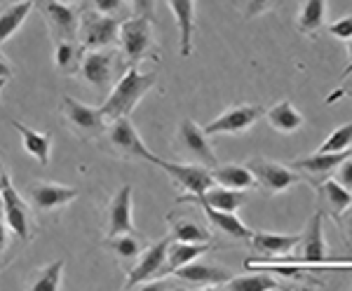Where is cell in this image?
<instances>
[{
    "label": "cell",
    "instance_id": "cell-1",
    "mask_svg": "<svg viewBox=\"0 0 352 291\" xmlns=\"http://www.w3.org/2000/svg\"><path fill=\"white\" fill-rule=\"evenodd\" d=\"M157 80V73H141L136 66H127V71L122 73V78L111 87V94L106 96V101L99 106L101 116L106 122L116 118H129L141 99L153 89Z\"/></svg>",
    "mask_w": 352,
    "mask_h": 291
},
{
    "label": "cell",
    "instance_id": "cell-2",
    "mask_svg": "<svg viewBox=\"0 0 352 291\" xmlns=\"http://www.w3.org/2000/svg\"><path fill=\"white\" fill-rule=\"evenodd\" d=\"M118 43L127 59V66H136L141 61H160V45H157L153 21L146 17H129L120 21L118 28Z\"/></svg>",
    "mask_w": 352,
    "mask_h": 291
},
{
    "label": "cell",
    "instance_id": "cell-3",
    "mask_svg": "<svg viewBox=\"0 0 352 291\" xmlns=\"http://www.w3.org/2000/svg\"><path fill=\"white\" fill-rule=\"evenodd\" d=\"M120 19L101 14L96 10H85L78 17V43L82 50H104L118 43Z\"/></svg>",
    "mask_w": 352,
    "mask_h": 291
},
{
    "label": "cell",
    "instance_id": "cell-4",
    "mask_svg": "<svg viewBox=\"0 0 352 291\" xmlns=\"http://www.w3.org/2000/svg\"><path fill=\"white\" fill-rule=\"evenodd\" d=\"M106 139L113 151L124 160H146V162L155 164L157 155L151 153V148L144 144L141 134L136 132V127L132 125L129 118H116L111 122H106Z\"/></svg>",
    "mask_w": 352,
    "mask_h": 291
},
{
    "label": "cell",
    "instance_id": "cell-5",
    "mask_svg": "<svg viewBox=\"0 0 352 291\" xmlns=\"http://www.w3.org/2000/svg\"><path fill=\"white\" fill-rule=\"evenodd\" d=\"M0 209H3V219H5V224H8L10 233H14L19 239L28 242V239L33 237L31 207H28V202L12 186V181H10L8 174L3 176V181H0Z\"/></svg>",
    "mask_w": 352,
    "mask_h": 291
},
{
    "label": "cell",
    "instance_id": "cell-6",
    "mask_svg": "<svg viewBox=\"0 0 352 291\" xmlns=\"http://www.w3.org/2000/svg\"><path fill=\"white\" fill-rule=\"evenodd\" d=\"M247 169L254 174L256 188H261L268 197L280 195V193H285V191H289V188H294L296 184L303 181V176H300L296 169L289 167V164L272 162V160H265V158L249 160Z\"/></svg>",
    "mask_w": 352,
    "mask_h": 291
},
{
    "label": "cell",
    "instance_id": "cell-7",
    "mask_svg": "<svg viewBox=\"0 0 352 291\" xmlns=\"http://www.w3.org/2000/svg\"><path fill=\"white\" fill-rule=\"evenodd\" d=\"M78 76L82 83L101 92V89L113 87V76H116V54L111 47L104 50H82V59L78 66Z\"/></svg>",
    "mask_w": 352,
    "mask_h": 291
},
{
    "label": "cell",
    "instance_id": "cell-8",
    "mask_svg": "<svg viewBox=\"0 0 352 291\" xmlns=\"http://www.w3.org/2000/svg\"><path fill=\"white\" fill-rule=\"evenodd\" d=\"M265 108L261 104H240L223 111L219 118H214L209 125H204V134L219 136V134H242L252 129L254 125L263 118Z\"/></svg>",
    "mask_w": 352,
    "mask_h": 291
},
{
    "label": "cell",
    "instance_id": "cell-9",
    "mask_svg": "<svg viewBox=\"0 0 352 291\" xmlns=\"http://www.w3.org/2000/svg\"><path fill=\"white\" fill-rule=\"evenodd\" d=\"M172 242V237H162L155 244H146L144 252L136 256L134 266L127 268L129 275L124 282V289H134V287H146V284L155 282L157 272L164 263V256H167V247Z\"/></svg>",
    "mask_w": 352,
    "mask_h": 291
},
{
    "label": "cell",
    "instance_id": "cell-10",
    "mask_svg": "<svg viewBox=\"0 0 352 291\" xmlns=\"http://www.w3.org/2000/svg\"><path fill=\"white\" fill-rule=\"evenodd\" d=\"M157 167L164 169L169 174V179L174 181L186 195H202L204 191L214 186L212 169L204 167V164H181V162H167V160L157 158Z\"/></svg>",
    "mask_w": 352,
    "mask_h": 291
},
{
    "label": "cell",
    "instance_id": "cell-11",
    "mask_svg": "<svg viewBox=\"0 0 352 291\" xmlns=\"http://www.w3.org/2000/svg\"><path fill=\"white\" fill-rule=\"evenodd\" d=\"M59 108H61V113H64V118L68 120V125H71L80 136H85V139H92V136L104 134L106 120L101 116L99 108L80 104V101H76L73 96H61Z\"/></svg>",
    "mask_w": 352,
    "mask_h": 291
},
{
    "label": "cell",
    "instance_id": "cell-12",
    "mask_svg": "<svg viewBox=\"0 0 352 291\" xmlns=\"http://www.w3.org/2000/svg\"><path fill=\"white\" fill-rule=\"evenodd\" d=\"M176 139H179V144H181V151L195 160L197 164H204V167H209V169H214L219 164L217 153H214L212 144H209V136L204 134V129L200 125L192 122V120H181Z\"/></svg>",
    "mask_w": 352,
    "mask_h": 291
},
{
    "label": "cell",
    "instance_id": "cell-13",
    "mask_svg": "<svg viewBox=\"0 0 352 291\" xmlns=\"http://www.w3.org/2000/svg\"><path fill=\"white\" fill-rule=\"evenodd\" d=\"M41 12L54 40H78V12L64 0H41Z\"/></svg>",
    "mask_w": 352,
    "mask_h": 291
},
{
    "label": "cell",
    "instance_id": "cell-14",
    "mask_svg": "<svg viewBox=\"0 0 352 291\" xmlns=\"http://www.w3.org/2000/svg\"><path fill=\"white\" fill-rule=\"evenodd\" d=\"M26 195L36 212L47 214V212H56V209L71 204L80 193H78V188H71V186L50 184V181H36V184L28 186Z\"/></svg>",
    "mask_w": 352,
    "mask_h": 291
},
{
    "label": "cell",
    "instance_id": "cell-15",
    "mask_svg": "<svg viewBox=\"0 0 352 291\" xmlns=\"http://www.w3.org/2000/svg\"><path fill=\"white\" fill-rule=\"evenodd\" d=\"M172 275L179 279V282L190 284V287H223V284L232 277L226 266L202 261V256L195 261H190V263L176 268Z\"/></svg>",
    "mask_w": 352,
    "mask_h": 291
},
{
    "label": "cell",
    "instance_id": "cell-16",
    "mask_svg": "<svg viewBox=\"0 0 352 291\" xmlns=\"http://www.w3.org/2000/svg\"><path fill=\"white\" fill-rule=\"evenodd\" d=\"M345 158H350V151H340V153H312V155L294 160L289 167L296 169L303 176V181H308L310 186L322 184L329 176H333V169L343 162Z\"/></svg>",
    "mask_w": 352,
    "mask_h": 291
},
{
    "label": "cell",
    "instance_id": "cell-17",
    "mask_svg": "<svg viewBox=\"0 0 352 291\" xmlns=\"http://www.w3.org/2000/svg\"><path fill=\"white\" fill-rule=\"evenodd\" d=\"M176 204H197V207L204 212V216H207V221L212 224L214 230L223 233V235H228L232 239H240V242H249V237H252V233H254L252 228L244 226L232 212H219V209L209 207V204L200 197L181 195V197H176Z\"/></svg>",
    "mask_w": 352,
    "mask_h": 291
},
{
    "label": "cell",
    "instance_id": "cell-18",
    "mask_svg": "<svg viewBox=\"0 0 352 291\" xmlns=\"http://www.w3.org/2000/svg\"><path fill=\"white\" fill-rule=\"evenodd\" d=\"M132 186L124 184L113 195L109 204V221H106V235H122V233H139L134 226V202H132Z\"/></svg>",
    "mask_w": 352,
    "mask_h": 291
},
{
    "label": "cell",
    "instance_id": "cell-19",
    "mask_svg": "<svg viewBox=\"0 0 352 291\" xmlns=\"http://www.w3.org/2000/svg\"><path fill=\"white\" fill-rule=\"evenodd\" d=\"M212 249V242H179V239H172L167 247V256H164V263L160 268V272H157L155 282H160V279L169 277L176 268L190 263V261L200 259ZM153 284V282H151Z\"/></svg>",
    "mask_w": 352,
    "mask_h": 291
},
{
    "label": "cell",
    "instance_id": "cell-20",
    "mask_svg": "<svg viewBox=\"0 0 352 291\" xmlns=\"http://www.w3.org/2000/svg\"><path fill=\"white\" fill-rule=\"evenodd\" d=\"M317 191V204H320V212L331 216V219H340V214H345L352 204V195L348 188H343L333 176H329L322 184L315 186Z\"/></svg>",
    "mask_w": 352,
    "mask_h": 291
},
{
    "label": "cell",
    "instance_id": "cell-21",
    "mask_svg": "<svg viewBox=\"0 0 352 291\" xmlns=\"http://www.w3.org/2000/svg\"><path fill=\"white\" fill-rule=\"evenodd\" d=\"M298 239L300 235H282V233L254 230L252 237H249V247H252V252H254V259H270V256L294 252Z\"/></svg>",
    "mask_w": 352,
    "mask_h": 291
},
{
    "label": "cell",
    "instance_id": "cell-22",
    "mask_svg": "<svg viewBox=\"0 0 352 291\" xmlns=\"http://www.w3.org/2000/svg\"><path fill=\"white\" fill-rule=\"evenodd\" d=\"M176 24H179L181 56L192 54V36H195V0H167Z\"/></svg>",
    "mask_w": 352,
    "mask_h": 291
},
{
    "label": "cell",
    "instance_id": "cell-23",
    "mask_svg": "<svg viewBox=\"0 0 352 291\" xmlns=\"http://www.w3.org/2000/svg\"><path fill=\"white\" fill-rule=\"evenodd\" d=\"M327 26V0H303L296 14V31L305 38H317Z\"/></svg>",
    "mask_w": 352,
    "mask_h": 291
},
{
    "label": "cell",
    "instance_id": "cell-24",
    "mask_svg": "<svg viewBox=\"0 0 352 291\" xmlns=\"http://www.w3.org/2000/svg\"><path fill=\"white\" fill-rule=\"evenodd\" d=\"M12 127L21 134V146L36 162H41L43 167L50 164V155H52V134L50 132H36V129L21 125L19 120H12Z\"/></svg>",
    "mask_w": 352,
    "mask_h": 291
},
{
    "label": "cell",
    "instance_id": "cell-25",
    "mask_svg": "<svg viewBox=\"0 0 352 291\" xmlns=\"http://www.w3.org/2000/svg\"><path fill=\"white\" fill-rule=\"evenodd\" d=\"M263 116L268 118L270 127L282 134H294L305 125V116L289 99L280 101V104H275L272 108H265Z\"/></svg>",
    "mask_w": 352,
    "mask_h": 291
},
{
    "label": "cell",
    "instance_id": "cell-26",
    "mask_svg": "<svg viewBox=\"0 0 352 291\" xmlns=\"http://www.w3.org/2000/svg\"><path fill=\"white\" fill-rule=\"evenodd\" d=\"M188 197H200L209 207L219 209V212H232V214L247 204V191H232V188H223L219 184H214L202 195H188Z\"/></svg>",
    "mask_w": 352,
    "mask_h": 291
},
{
    "label": "cell",
    "instance_id": "cell-27",
    "mask_svg": "<svg viewBox=\"0 0 352 291\" xmlns=\"http://www.w3.org/2000/svg\"><path fill=\"white\" fill-rule=\"evenodd\" d=\"M212 176L214 184L232 188V191H252V188H256L254 174L247 169V164H217L212 169Z\"/></svg>",
    "mask_w": 352,
    "mask_h": 291
},
{
    "label": "cell",
    "instance_id": "cell-28",
    "mask_svg": "<svg viewBox=\"0 0 352 291\" xmlns=\"http://www.w3.org/2000/svg\"><path fill=\"white\" fill-rule=\"evenodd\" d=\"M167 224H169V237L172 239H179V242H212V233L192 219L174 216V212H169Z\"/></svg>",
    "mask_w": 352,
    "mask_h": 291
},
{
    "label": "cell",
    "instance_id": "cell-29",
    "mask_svg": "<svg viewBox=\"0 0 352 291\" xmlns=\"http://www.w3.org/2000/svg\"><path fill=\"white\" fill-rule=\"evenodd\" d=\"M31 10H33V0L10 3L5 10H0V45H5L16 31H19V26L28 19Z\"/></svg>",
    "mask_w": 352,
    "mask_h": 291
},
{
    "label": "cell",
    "instance_id": "cell-30",
    "mask_svg": "<svg viewBox=\"0 0 352 291\" xmlns=\"http://www.w3.org/2000/svg\"><path fill=\"white\" fill-rule=\"evenodd\" d=\"M106 249H111L116 254L118 261L122 263H132L136 261V256L144 252L146 247V239L139 235V233H122V235H113V237H106Z\"/></svg>",
    "mask_w": 352,
    "mask_h": 291
},
{
    "label": "cell",
    "instance_id": "cell-31",
    "mask_svg": "<svg viewBox=\"0 0 352 291\" xmlns=\"http://www.w3.org/2000/svg\"><path fill=\"white\" fill-rule=\"evenodd\" d=\"M82 59V47L78 40H54V66L64 76L78 73Z\"/></svg>",
    "mask_w": 352,
    "mask_h": 291
},
{
    "label": "cell",
    "instance_id": "cell-32",
    "mask_svg": "<svg viewBox=\"0 0 352 291\" xmlns=\"http://www.w3.org/2000/svg\"><path fill=\"white\" fill-rule=\"evenodd\" d=\"M221 289H232V291H268V289H280V282L272 277V272H254V275L230 277Z\"/></svg>",
    "mask_w": 352,
    "mask_h": 291
},
{
    "label": "cell",
    "instance_id": "cell-33",
    "mask_svg": "<svg viewBox=\"0 0 352 291\" xmlns=\"http://www.w3.org/2000/svg\"><path fill=\"white\" fill-rule=\"evenodd\" d=\"M64 263L66 261L64 259H59V261H52L50 266H45L41 268V270L36 272V277L31 279V287L33 291H54V289H59L61 287V272H64Z\"/></svg>",
    "mask_w": 352,
    "mask_h": 291
},
{
    "label": "cell",
    "instance_id": "cell-34",
    "mask_svg": "<svg viewBox=\"0 0 352 291\" xmlns=\"http://www.w3.org/2000/svg\"><path fill=\"white\" fill-rule=\"evenodd\" d=\"M352 144V125L345 122L340 127L333 129L329 134V139H324V144L317 148V153H340V151H350Z\"/></svg>",
    "mask_w": 352,
    "mask_h": 291
},
{
    "label": "cell",
    "instance_id": "cell-35",
    "mask_svg": "<svg viewBox=\"0 0 352 291\" xmlns=\"http://www.w3.org/2000/svg\"><path fill=\"white\" fill-rule=\"evenodd\" d=\"M282 0H242V14L247 19H254V17H261L270 10H275Z\"/></svg>",
    "mask_w": 352,
    "mask_h": 291
},
{
    "label": "cell",
    "instance_id": "cell-36",
    "mask_svg": "<svg viewBox=\"0 0 352 291\" xmlns=\"http://www.w3.org/2000/svg\"><path fill=\"white\" fill-rule=\"evenodd\" d=\"M92 3L96 12L116 17V19H122L124 12H127V0H92Z\"/></svg>",
    "mask_w": 352,
    "mask_h": 291
},
{
    "label": "cell",
    "instance_id": "cell-37",
    "mask_svg": "<svg viewBox=\"0 0 352 291\" xmlns=\"http://www.w3.org/2000/svg\"><path fill=\"white\" fill-rule=\"evenodd\" d=\"M331 36H336L338 40H345V43H350L352 40V19H350V14L348 17H343V19H338V21H333V24H329L324 26Z\"/></svg>",
    "mask_w": 352,
    "mask_h": 291
},
{
    "label": "cell",
    "instance_id": "cell-38",
    "mask_svg": "<svg viewBox=\"0 0 352 291\" xmlns=\"http://www.w3.org/2000/svg\"><path fill=\"white\" fill-rule=\"evenodd\" d=\"M136 17H146V19L155 21V0H129Z\"/></svg>",
    "mask_w": 352,
    "mask_h": 291
},
{
    "label": "cell",
    "instance_id": "cell-39",
    "mask_svg": "<svg viewBox=\"0 0 352 291\" xmlns=\"http://www.w3.org/2000/svg\"><path fill=\"white\" fill-rule=\"evenodd\" d=\"M333 174H336L333 179H336L343 188H348V191H350V186H352V160L345 158L343 162H340L338 167L333 169Z\"/></svg>",
    "mask_w": 352,
    "mask_h": 291
},
{
    "label": "cell",
    "instance_id": "cell-40",
    "mask_svg": "<svg viewBox=\"0 0 352 291\" xmlns=\"http://www.w3.org/2000/svg\"><path fill=\"white\" fill-rule=\"evenodd\" d=\"M8 233H10V228H8V224H5V219H3V209H0V256H3V252L8 249V242H10Z\"/></svg>",
    "mask_w": 352,
    "mask_h": 291
},
{
    "label": "cell",
    "instance_id": "cell-41",
    "mask_svg": "<svg viewBox=\"0 0 352 291\" xmlns=\"http://www.w3.org/2000/svg\"><path fill=\"white\" fill-rule=\"evenodd\" d=\"M14 76V71H12V64H10L8 59H5V54L0 52V78H5V80H10Z\"/></svg>",
    "mask_w": 352,
    "mask_h": 291
},
{
    "label": "cell",
    "instance_id": "cell-42",
    "mask_svg": "<svg viewBox=\"0 0 352 291\" xmlns=\"http://www.w3.org/2000/svg\"><path fill=\"white\" fill-rule=\"evenodd\" d=\"M5 174H8V169H5V164L0 162V181H3V176H5Z\"/></svg>",
    "mask_w": 352,
    "mask_h": 291
},
{
    "label": "cell",
    "instance_id": "cell-43",
    "mask_svg": "<svg viewBox=\"0 0 352 291\" xmlns=\"http://www.w3.org/2000/svg\"><path fill=\"white\" fill-rule=\"evenodd\" d=\"M5 85H8V80H5V78H0V94H3V89H5Z\"/></svg>",
    "mask_w": 352,
    "mask_h": 291
},
{
    "label": "cell",
    "instance_id": "cell-44",
    "mask_svg": "<svg viewBox=\"0 0 352 291\" xmlns=\"http://www.w3.org/2000/svg\"><path fill=\"white\" fill-rule=\"evenodd\" d=\"M64 3H71V5H73V3H76V0H64Z\"/></svg>",
    "mask_w": 352,
    "mask_h": 291
},
{
    "label": "cell",
    "instance_id": "cell-45",
    "mask_svg": "<svg viewBox=\"0 0 352 291\" xmlns=\"http://www.w3.org/2000/svg\"><path fill=\"white\" fill-rule=\"evenodd\" d=\"M10 3H19V0H10Z\"/></svg>",
    "mask_w": 352,
    "mask_h": 291
}]
</instances>
